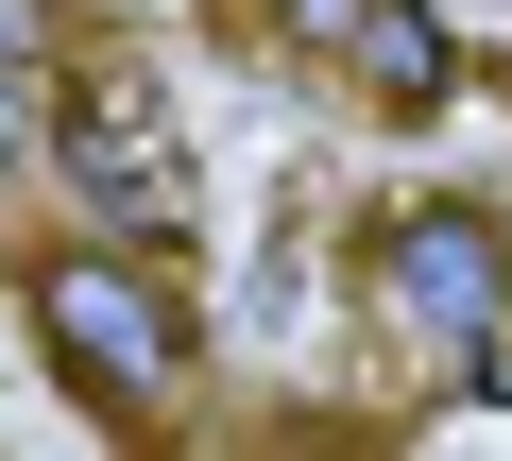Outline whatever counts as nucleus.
I'll list each match as a JSON object with an SVG mask.
<instances>
[{"label": "nucleus", "mask_w": 512, "mask_h": 461, "mask_svg": "<svg viewBox=\"0 0 512 461\" xmlns=\"http://www.w3.org/2000/svg\"><path fill=\"white\" fill-rule=\"evenodd\" d=\"M18 171H52V103H35L18 69H0V188H18Z\"/></svg>", "instance_id": "obj_5"}, {"label": "nucleus", "mask_w": 512, "mask_h": 461, "mask_svg": "<svg viewBox=\"0 0 512 461\" xmlns=\"http://www.w3.org/2000/svg\"><path fill=\"white\" fill-rule=\"evenodd\" d=\"M52 171H69V205L103 222V240H188V137H171V86H154V52H69L52 69Z\"/></svg>", "instance_id": "obj_2"}, {"label": "nucleus", "mask_w": 512, "mask_h": 461, "mask_svg": "<svg viewBox=\"0 0 512 461\" xmlns=\"http://www.w3.org/2000/svg\"><path fill=\"white\" fill-rule=\"evenodd\" d=\"M18 308H35V342H52V376L103 410V427H154L171 393H188V359H205V325H188V291H171V257L154 240H35L18 257Z\"/></svg>", "instance_id": "obj_1"}, {"label": "nucleus", "mask_w": 512, "mask_h": 461, "mask_svg": "<svg viewBox=\"0 0 512 461\" xmlns=\"http://www.w3.org/2000/svg\"><path fill=\"white\" fill-rule=\"evenodd\" d=\"M274 35H308L342 86H376V103H444L461 86V35L427 18V0H256Z\"/></svg>", "instance_id": "obj_4"}, {"label": "nucleus", "mask_w": 512, "mask_h": 461, "mask_svg": "<svg viewBox=\"0 0 512 461\" xmlns=\"http://www.w3.org/2000/svg\"><path fill=\"white\" fill-rule=\"evenodd\" d=\"M461 376H478V393L512 410V325H478V342H461Z\"/></svg>", "instance_id": "obj_6"}, {"label": "nucleus", "mask_w": 512, "mask_h": 461, "mask_svg": "<svg viewBox=\"0 0 512 461\" xmlns=\"http://www.w3.org/2000/svg\"><path fill=\"white\" fill-rule=\"evenodd\" d=\"M359 291H376V325H393V342L461 359L478 325H512V222H495V205H461V188H427V205H376Z\"/></svg>", "instance_id": "obj_3"}]
</instances>
